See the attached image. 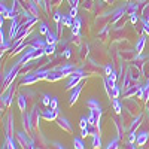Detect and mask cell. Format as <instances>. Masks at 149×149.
Wrapping results in <instances>:
<instances>
[{"mask_svg":"<svg viewBox=\"0 0 149 149\" xmlns=\"http://www.w3.org/2000/svg\"><path fill=\"white\" fill-rule=\"evenodd\" d=\"M85 78V72L82 69H76L72 74H70V78H69V82L66 85V90H73L76 85H79V81Z\"/></svg>","mask_w":149,"mask_h":149,"instance_id":"obj_1","label":"cell"},{"mask_svg":"<svg viewBox=\"0 0 149 149\" xmlns=\"http://www.w3.org/2000/svg\"><path fill=\"white\" fill-rule=\"evenodd\" d=\"M19 67H21V63L18 61V63L12 67L6 74H5V78H3V81H2V85H3V88H8V86L10 85V82L14 81V78L17 76V73H18V70H19Z\"/></svg>","mask_w":149,"mask_h":149,"instance_id":"obj_2","label":"cell"},{"mask_svg":"<svg viewBox=\"0 0 149 149\" xmlns=\"http://www.w3.org/2000/svg\"><path fill=\"white\" fill-rule=\"evenodd\" d=\"M17 139L19 140V143H21L22 148H30V149L36 148V146H34V142H33L24 131H18V133H17Z\"/></svg>","mask_w":149,"mask_h":149,"instance_id":"obj_3","label":"cell"},{"mask_svg":"<svg viewBox=\"0 0 149 149\" xmlns=\"http://www.w3.org/2000/svg\"><path fill=\"white\" fill-rule=\"evenodd\" d=\"M19 27H21V22H19V17H17V18H14V19H12V22H10L9 39H15V36H17V33H18Z\"/></svg>","mask_w":149,"mask_h":149,"instance_id":"obj_4","label":"cell"},{"mask_svg":"<svg viewBox=\"0 0 149 149\" xmlns=\"http://www.w3.org/2000/svg\"><path fill=\"white\" fill-rule=\"evenodd\" d=\"M137 95H139V98H142L143 102H148L149 100V79L146 81V84L140 85V90H139Z\"/></svg>","mask_w":149,"mask_h":149,"instance_id":"obj_5","label":"cell"},{"mask_svg":"<svg viewBox=\"0 0 149 149\" xmlns=\"http://www.w3.org/2000/svg\"><path fill=\"white\" fill-rule=\"evenodd\" d=\"M42 116L46 119V121H54L58 118V107L57 109H52V107H49L46 110L42 112Z\"/></svg>","mask_w":149,"mask_h":149,"instance_id":"obj_6","label":"cell"},{"mask_svg":"<svg viewBox=\"0 0 149 149\" xmlns=\"http://www.w3.org/2000/svg\"><path fill=\"white\" fill-rule=\"evenodd\" d=\"M64 78V74L61 73V72H58L57 69H54V70H51L48 73V76L45 78L46 81H49V82H55V81H60V79H63Z\"/></svg>","mask_w":149,"mask_h":149,"instance_id":"obj_7","label":"cell"},{"mask_svg":"<svg viewBox=\"0 0 149 149\" xmlns=\"http://www.w3.org/2000/svg\"><path fill=\"white\" fill-rule=\"evenodd\" d=\"M81 91H82V84L76 85V86H74V88L72 90V94H70V98H69V103H70V104H74V102L78 100V97H79Z\"/></svg>","mask_w":149,"mask_h":149,"instance_id":"obj_8","label":"cell"},{"mask_svg":"<svg viewBox=\"0 0 149 149\" xmlns=\"http://www.w3.org/2000/svg\"><path fill=\"white\" fill-rule=\"evenodd\" d=\"M81 26H82V19H81L79 17H76V18L73 19V24H72V27H70V30H72V34H73V36H79Z\"/></svg>","mask_w":149,"mask_h":149,"instance_id":"obj_9","label":"cell"},{"mask_svg":"<svg viewBox=\"0 0 149 149\" xmlns=\"http://www.w3.org/2000/svg\"><path fill=\"white\" fill-rule=\"evenodd\" d=\"M57 121H58V125L63 128V130H66V131H69V133L73 131V128H72V125H70V122H69L67 118H64V116H58Z\"/></svg>","mask_w":149,"mask_h":149,"instance_id":"obj_10","label":"cell"},{"mask_svg":"<svg viewBox=\"0 0 149 149\" xmlns=\"http://www.w3.org/2000/svg\"><path fill=\"white\" fill-rule=\"evenodd\" d=\"M57 70L58 72H61V73H63L64 74V76H70V74L74 72V70H76V69H74V66L73 64H63V66H60V67H57Z\"/></svg>","mask_w":149,"mask_h":149,"instance_id":"obj_11","label":"cell"},{"mask_svg":"<svg viewBox=\"0 0 149 149\" xmlns=\"http://www.w3.org/2000/svg\"><path fill=\"white\" fill-rule=\"evenodd\" d=\"M127 10H128V8L125 6V8H118L115 12H113V17H112V22H116L121 17H124L127 14Z\"/></svg>","mask_w":149,"mask_h":149,"instance_id":"obj_12","label":"cell"},{"mask_svg":"<svg viewBox=\"0 0 149 149\" xmlns=\"http://www.w3.org/2000/svg\"><path fill=\"white\" fill-rule=\"evenodd\" d=\"M46 45H48L46 39L43 40L42 37H36V39H33V40H31V46H34V48H39V49H43Z\"/></svg>","mask_w":149,"mask_h":149,"instance_id":"obj_13","label":"cell"},{"mask_svg":"<svg viewBox=\"0 0 149 149\" xmlns=\"http://www.w3.org/2000/svg\"><path fill=\"white\" fill-rule=\"evenodd\" d=\"M148 139H149V133H148V131H142V133H139V134H137L136 143L142 146V145H145V143L148 142Z\"/></svg>","mask_w":149,"mask_h":149,"instance_id":"obj_14","label":"cell"},{"mask_svg":"<svg viewBox=\"0 0 149 149\" xmlns=\"http://www.w3.org/2000/svg\"><path fill=\"white\" fill-rule=\"evenodd\" d=\"M31 118H33V112L31 113H29V115H24L22 116V121H24V128L26 130H33V125H31Z\"/></svg>","mask_w":149,"mask_h":149,"instance_id":"obj_15","label":"cell"},{"mask_svg":"<svg viewBox=\"0 0 149 149\" xmlns=\"http://www.w3.org/2000/svg\"><path fill=\"white\" fill-rule=\"evenodd\" d=\"M45 37H46V42L48 43H57V40H58V34L54 33V31H51V30L45 34Z\"/></svg>","mask_w":149,"mask_h":149,"instance_id":"obj_16","label":"cell"},{"mask_svg":"<svg viewBox=\"0 0 149 149\" xmlns=\"http://www.w3.org/2000/svg\"><path fill=\"white\" fill-rule=\"evenodd\" d=\"M93 148L98 149L102 148V139H100V131H97L93 134Z\"/></svg>","mask_w":149,"mask_h":149,"instance_id":"obj_17","label":"cell"},{"mask_svg":"<svg viewBox=\"0 0 149 149\" xmlns=\"http://www.w3.org/2000/svg\"><path fill=\"white\" fill-rule=\"evenodd\" d=\"M139 90H140V85H131L130 88H127V91L124 93V95L125 97H130V95H136L139 93Z\"/></svg>","mask_w":149,"mask_h":149,"instance_id":"obj_18","label":"cell"},{"mask_svg":"<svg viewBox=\"0 0 149 149\" xmlns=\"http://www.w3.org/2000/svg\"><path fill=\"white\" fill-rule=\"evenodd\" d=\"M49 72H51V70H48V69H39V70H36V72H33V73L36 74L37 81H40V79H45V78L48 76Z\"/></svg>","mask_w":149,"mask_h":149,"instance_id":"obj_19","label":"cell"},{"mask_svg":"<svg viewBox=\"0 0 149 149\" xmlns=\"http://www.w3.org/2000/svg\"><path fill=\"white\" fill-rule=\"evenodd\" d=\"M119 140H121V137L118 136V137H115V139H112V140H109V143H107V149H116V148H119Z\"/></svg>","mask_w":149,"mask_h":149,"instance_id":"obj_20","label":"cell"},{"mask_svg":"<svg viewBox=\"0 0 149 149\" xmlns=\"http://www.w3.org/2000/svg\"><path fill=\"white\" fill-rule=\"evenodd\" d=\"M12 133H14V122H12V115H9L6 124V136H12Z\"/></svg>","mask_w":149,"mask_h":149,"instance_id":"obj_21","label":"cell"},{"mask_svg":"<svg viewBox=\"0 0 149 149\" xmlns=\"http://www.w3.org/2000/svg\"><path fill=\"white\" fill-rule=\"evenodd\" d=\"M145 43H146V36H142L140 39H139V42H137V45H136V51H137L139 54L143 51V48H145Z\"/></svg>","mask_w":149,"mask_h":149,"instance_id":"obj_22","label":"cell"},{"mask_svg":"<svg viewBox=\"0 0 149 149\" xmlns=\"http://www.w3.org/2000/svg\"><path fill=\"white\" fill-rule=\"evenodd\" d=\"M34 82H37V78H36V74H34V73H31V74H27V76L22 79V84H27V85H30V84H34Z\"/></svg>","mask_w":149,"mask_h":149,"instance_id":"obj_23","label":"cell"},{"mask_svg":"<svg viewBox=\"0 0 149 149\" xmlns=\"http://www.w3.org/2000/svg\"><path fill=\"white\" fill-rule=\"evenodd\" d=\"M43 51H45V55H52L55 52V43H48L43 48Z\"/></svg>","mask_w":149,"mask_h":149,"instance_id":"obj_24","label":"cell"},{"mask_svg":"<svg viewBox=\"0 0 149 149\" xmlns=\"http://www.w3.org/2000/svg\"><path fill=\"white\" fill-rule=\"evenodd\" d=\"M18 106H19V110H26V107H27V98L24 95H18Z\"/></svg>","mask_w":149,"mask_h":149,"instance_id":"obj_25","label":"cell"},{"mask_svg":"<svg viewBox=\"0 0 149 149\" xmlns=\"http://www.w3.org/2000/svg\"><path fill=\"white\" fill-rule=\"evenodd\" d=\"M86 104H88V107H90V109H97V107H102L100 102L95 100V98H90V100L86 102Z\"/></svg>","mask_w":149,"mask_h":149,"instance_id":"obj_26","label":"cell"},{"mask_svg":"<svg viewBox=\"0 0 149 149\" xmlns=\"http://www.w3.org/2000/svg\"><path fill=\"white\" fill-rule=\"evenodd\" d=\"M112 104H113V109H115V112L119 115L121 112H122V106H121V103H119V100L118 98H112Z\"/></svg>","mask_w":149,"mask_h":149,"instance_id":"obj_27","label":"cell"},{"mask_svg":"<svg viewBox=\"0 0 149 149\" xmlns=\"http://www.w3.org/2000/svg\"><path fill=\"white\" fill-rule=\"evenodd\" d=\"M82 139H84V137H74V139H73V145H74V148H76V149H84V148H85Z\"/></svg>","mask_w":149,"mask_h":149,"instance_id":"obj_28","label":"cell"},{"mask_svg":"<svg viewBox=\"0 0 149 149\" xmlns=\"http://www.w3.org/2000/svg\"><path fill=\"white\" fill-rule=\"evenodd\" d=\"M140 119H142V115H137V116H136V119L133 121V124L130 125V131H133V130H136V128L139 127V124H140Z\"/></svg>","mask_w":149,"mask_h":149,"instance_id":"obj_29","label":"cell"},{"mask_svg":"<svg viewBox=\"0 0 149 149\" xmlns=\"http://www.w3.org/2000/svg\"><path fill=\"white\" fill-rule=\"evenodd\" d=\"M119 94H121V88H119L118 85H115L113 88H112V98H118Z\"/></svg>","mask_w":149,"mask_h":149,"instance_id":"obj_30","label":"cell"},{"mask_svg":"<svg viewBox=\"0 0 149 149\" xmlns=\"http://www.w3.org/2000/svg\"><path fill=\"white\" fill-rule=\"evenodd\" d=\"M48 31H49L48 26H46L45 22H40V26H39V33H40V34H46Z\"/></svg>","mask_w":149,"mask_h":149,"instance_id":"obj_31","label":"cell"},{"mask_svg":"<svg viewBox=\"0 0 149 149\" xmlns=\"http://www.w3.org/2000/svg\"><path fill=\"white\" fill-rule=\"evenodd\" d=\"M51 100H52V97L49 95V94H45L43 98H42V103H43L45 106H49V104H51Z\"/></svg>","mask_w":149,"mask_h":149,"instance_id":"obj_32","label":"cell"},{"mask_svg":"<svg viewBox=\"0 0 149 149\" xmlns=\"http://www.w3.org/2000/svg\"><path fill=\"white\" fill-rule=\"evenodd\" d=\"M79 125H81V128H86L90 125V122H88V118L86 116H82L81 118V122H79Z\"/></svg>","mask_w":149,"mask_h":149,"instance_id":"obj_33","label":"cell"},{"mask_svg":"<svg viewBox=\"0 0 149 149\" xmlns=\"http://www.w3.org/2000/svg\"><path fill=\"white\" fill-rule=\"evenodd\" d=\"M91 134V127L88 125L86 128H82V131H81V137H86V136H90Z\"/></svg>","mask_w":149,"mask_h":149,"instance_id":"obj_34","label":"cell"},{"mask_svg":"<svg viewBox=\"0 0 149 149\" xmlns=\"http://www.w3.org/2000/svg\"><path fill=\"white\" fill-rule=\"evenodd\" d=\"M137 19H139V17H137V14H136V10L130 12V21H131L133 24H136V22H137Z\"/></svg>","mask_w":149,"mask_h":149,"instance_id":"obj_35","label":"cell"},{"mask_svg":"<svg viewBox=\"0 0 149 149\" xmlns=\"http://www.w3.org/2000/svg\"><path fill=\"white\" fill-rule=\"evenodd\" d=\"M116 78H118V74H116V72H112L110 74H107V79H109L110 82H116Z\"/></svg>","mask_w":149,"mask_h":149,"instance_id":"obj_36","label":"cell"},{"mask_svg":"<svg viewBox=\"0 0 149 149\" xmlns=\"http://www.w3.org/2000/svg\"><path fill=\"white\" fill-rule=\"evenodd\" d=\"M9 48H10V43H9L8 40H3V42H2V54H3L5 51H8Z\"/></svg>","mask_w":149,"mask_h":149,"instance_id":"obj_37","label":"cell"},{"mask_svg":"<svg viewBox=\"0 0 149 149\" xmlns=\"http://www.w3.org/2000/svg\"><path fill=\"white\" fill-rule=\"evenodd\" d=\"M70 17H73V18H76L78 17V6H72V9H70V14H69Z\"/></svg>","mask_w":149,"mask_h":149,"instance_id":"obj_38","label":"cell"},{"mask_svg":"<svg viewBox=\"0 0 149 149\" xmlns=\"http://www.w3.org/2000/svg\"><path fill=\"white\" fill-rule=\"evenodd\" d=\"M127 8H128V10H130V12H133V10H137L139 3H128V5H127Z\"/></svg>","mask_w":149,"mask_h":149,"instance_id":"obj_39","label":"cell"},{"mask_svg":"<svg viewBox=\"0 0 149 149\" xmlns=\"http://www.w3.org/2000/svg\"><path fill=\"white\" fill-rule=\"evenodd\" d=\"M49 107H52V109H57V107H58V100H57V97H52V100H51V104H49Z\"/></svg>","mask_w":149,"mask_h":149,"instance_id":"obj_40","label":"cell"},{"mask_svg":"<svg viewBox=\"0 0 149 149\" xmlns=\"http://www.w3.org/2000/svg\"><path fill=\"white\" fill-rule=\"evenodd\" d=\"M61 17H63V14H61V12H55L54 14V19H55V22H60V19H61Z\"/></svg>","mask_w":149,"mask_h":149,"instance_id":"obj_41","label":"cell"},{"mask_svg":"<svg viewBox=\"0 0 149 149\" xmlns=\"http://www.w3.org/2000/svg\"><path fill=\"white\" fill-rule=\"evenodd\" d=\"M112 72H113V69H112V66H110V64H107V66L104 67V73H106V74H110Z\"/></svg>","mask_w":149,"mask_h":149,"instance_id":"obj_42","label":"cell"},{"mask_svg":"<svg viewBox=\"0 0 149 149\" xmlns=\"http://www.w3.org/2000/svg\"><path fill=\"white\" fill-rule=\"evenodd\" d=\"M70 55H72V52H70V49H64V57H66V58H69Z\"/></svg>","mask_w":149,"mask_h":149,"instance_id":"obj_43","label":"cell"},{"mask_svg":"<svg viewBox=\"0 0 149 149\" xmlns=\"http://www.w3.org/2000/svg\"><path fill=\"white\" fill-rule=\"evenodd\" d=\"M79 5V0H73V6H78Z\"/></svg>","mask_w":149,"mask_h":149,"instance_id":"obj_44","label":"cell"},{"mask_svg":"<svg viewBox=\"0 0 149 149\" xmlns=\"http://www.w3.org/2000/svg\"><path fill=\"white\" fill-rule=\"evenodd\" d=\"M24 2H26V0H24Z\"/></svg>","mask_w":149,"mask_h":149,"instance_id":"obj_45","label":"cell"}]
</instances>
